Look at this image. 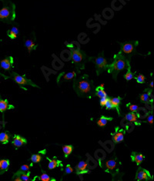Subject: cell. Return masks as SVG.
<instances>
[{"label":"cell","instance_id":"6da1fadb","mask_svg":"<svg viewBox=\"0 0 154 181\" xmlns=\"http://www.w3.org/2000/svg\"><path fill=\"white\" fill-rule=\"evenodd\" d=\"M127 61L128 60H126L125 56L123 55V52H119L118 54L114 56L113 62L110 65H107V71L116 78L119 72L126 69L127 66Z\"/></svg>","mask_w":154,"mask_h":181},{"label":"cell","instance_id":"7a4b0ae2","mask_svg":"<svg viewBox=\"0 0 154 181\" xmlns=\"http://www.w3.org/2000/svg\"><path fill=\"white\" fill-rule=\"evenodd\" d=\"M16 16L15 14V6H5L0 10V19L5 20H13Z\"/></svg>","mask_w":154,"mask_h":181},{"label":"cell","instance_id":"3957f363","mask_svg":"<svg viewBox=\"0 0 154 181\" xmlns=\"http://www.w3.org/2000/svg\"><path fill=\"white\" fill-rule=\"evenodd\" d=\"M91 90V86L90 83L86 79H82L78 82L76 87V91L79 94H87L88 92Z\"/></svg>","mask_w":154,"mask_h":181},{"label":"cell","instance_id":"277c9868","mask_svg":"<svg viewBox=\"0 0 154 181\" xmlns=\"http://www.w3.org/2000/svg\"><path fill=\"white\" fill-rule=\"evenodd\" d=\"M94 63L96 66L97 74H98V75H100V73H102L103 70H106V66L108 64H107L106 59L103 56V53H100L98 57L95 59Z\"/></svg>","mask_w":154,"mask_h":181},{"label":"cell","instance_id":"5b68a950","mask_svg":"<svg viewBox=\"0 0 154 181\" xmlns=\"http://www.w3.org/2000/svg\"><path fill=\"white\" fill-rule=\"evenodd\" d=\"M71 57H72V63H75V64H79V63H82L84 55L78 49H71Z\"/></svg>","mask_w":154,"mask_h":181},{"label":"cell","instance_id":"8992f818","mask_svg":"<svg viewBox=\"0 0 154 181\" xmlns=\"http://www.w3.org/2000/svg\"><path fill=\"white\" fill-rule=\"evenodd\" d=\"M137 42H127L122 44V52L125 54H131L135 50L137 46Z\"/></svg>","mask_w":154,"mask_h":181},{"label":"cell","instance_id":"52a82bcc","mask_svg":"<svg viewBox=\"0 0 154 181\" xmlns=\"http://www.w3.org/2000/svg\"><path fill=\"white\" fill-rule=\"evenodd\" d=\"M151 175L149 173V171L146 170L145 169L143 168H139L137 170V174H136V179L137 180H146V179H151Z\"/></svg>","mask_w":154,"mask_h":181},{"label":"cell","instance_id":"ba28073f","mask_svg":"<svg viewBox=\"0 0 154 181\" xmlns=\"http://www.w3.org/2000/svg\"><path fill=\"white\" fill-rule=\"evenodd\" d=\"M13 79L19 85H26V84H29V85L34 86H35V85H34L33 83H32V82L30 80H28L26 78L23 76H20L17 73H13Z\"/></svg>","mask_w":154,"mask_h":181},{"label":"cell","instance_id":"9c48e42d","mask_svg":"<svg viewBox=\"0 0 154 181\" xmlns=\"http://www.w3.org/2000/svg\"><path fill=\"white\" fill-rule=\"evenodd\" d=\"M124 130L116 128V131L115 132V133L112 134V138L114 143H118L123 141L124 139Z\"/></svg>","mask_w":154,"mask_h":181},{"label":"cell","instance_id":"30bf717a","mask_svg":"<svg viewBox=\"0 0 154 181\" xmlns=\"http://www.w3.org/2000/svg\"><path fill=\"white\" fill-rule=\"evenodd\" d=\"M87 163L82 160L78 164V165L75 167V170H76V173L78 175H81V174L87 173L89 172L87 169Z\"/></svg>","mask_w":154,"mask_h":181},{"label":"cell","instance_id":"8fae6325","mask_svg":"<svg viewBox=\"0 0 154 181\" xmlns=\"http://www.w3.org/2000/svg\"><path fill=\"white\" fill-rule=\"evenodd\" d=\"M12 63H13V59L12 57H7L0 62V66L5 70H9L12 67Z\"/></svg>","mask_w":154,"mask_h":181},{"label":"cell","instance_id":"7c38bea8","mask_svg":"<svg viewBox=\"0 0 154 181\" xmlns=\"http://www.w3.org/2000/svg\"><path fill=\"white\" fill-rule=\"evenodd\" d=\"M26 143V139L22 137L21 136H19V135H15L14 137H13V140H12V144L16 147H20Z\"/></svg>","mask_w":154,"mask_h":181},{"label":"cell","instance_id":"4fadbf2b","mask_svg":"<svg viewBox=\"0 0 154 181\" xmlns=\"http://www.w3.org/2000/svg\"><path fill=\"white\" fill-rule=\"evenodd\" d=\"M144 158H145V157H144L143 154L136 153V152H133L131 155L132 160L137 163V165H140V164L143 162V160H144Z\"/></svg>","mask_w":154,"mask_h":181},{"label":"cell","instance_id":"5bb4252c","mask_svg":"<svg viewBox=\"0 0 154 181\" xmlns=\"http://www.w3.org/2000/svg\"><path fill=\"white\" fill-rule=\"evenodd\" d=\"M122 99L121 97H112L110 98L111 103H112L113 108L116 109L118 114H120V110H119V104H120V100Z\"/></svg>","mask_w":154,"mask_h":181},{"label":"cell","instance_id":"9a60e30c","mask_svg":"<svg viewBox=\"0 0 154 181\" xmlns=\"http://www.w3.org/2000/svg\"><path fill=\"white\" fill-rule=\"evenodd\" d=\"M47 160H49V165H48V168H49V170L55 169V168L58 167L59 166H62L61 161L56 160V159L51 160V159L47 158Z\"/></svg>","mask_w":154,"mask_h":181},{"label":"cell","instance_id":"2e32d148","mask_svg":"<svg viewBox=\"0 0 154 181\" xmlns=\"http://www.w3.org/2000/svg\"><path fill=\"white\" fill-rule=\"evenodd\" d=\"M9 164L10 163L9 160H0V174L7 170Z\"/></svg>","mask_w":154,"mask_h":181},{"label":"cell","instance_id":"e0dca14e","mask_svg":"<svg viewBox=\"0 0 154 181\" xmlns=\"http://www.w3.org/2000/svg\"><path fill=\"white\" fill-rule=\"evenodd\" d=\"M112 120V117H105V116H102V117L99 119L98 121H97V124H98L99 126L103 127L106 125L108 121Z\"/></svg>","mask_w":154,"mask_h":181},{"label":"cell","instance_id":"ac0fdd59","mask_svg":"<svg viewBox=\"0 0 154 181\" xmlns=\"http://www.w3.org/2000/svg\"><path fill=\"white\" fill-rule=\"evenodd\" d=\"M116 164H117L116 160L112 159V160H109L106 162V169H108L109 170H113L116 167Z\"/></svg>","mask_w":154,"mask_h":181},{"label":"cell","instance_id":"d6986e66","mask_svg":"<svg viewBox=\"0 0 154 181\" xmlns=\"http://www.w3.org/2000/svg\"><path fill=\"white\" fill-rule=\"evenodd\" d=\"M9 108H12V107H9L7 99H0V112L3 113Z\"/></svg>","mask_w":154,"mask_h":181},{"label":"cell","instance_id":"ffe728a7","mask_svg":"<svg viewBox=\"0 0 154 181\" xmlns=\"http://www.w3.org/2000/svg\"><path fill=\"white\" fill-rule=\"evenodd\" d=\"M7 34L9 38L14 39L17 37L18 34H19V30H18L17 27H12L10 30L7 32Z\"/></svg>","mask_w":154,"mask_h":181},{"label":"cell","instance_id":"44dd1931","mask_svg":"<svg viewBox=\"0 0 154 181\" xmlns=\"http://www.w3.org/2000/svg\"><path fill=\"white\" fill-rule=\"evenodd\" d=\"M72 149H73V147L71 145H66V146H63V151L64 153V156H65L66 158H67L72 153Z\"/></svg>","mask_w":154,"mask_h":181},{"label":"cell","instance_id":"7402d4cb","mask_svg":"<svg viewBox=\"0 0 154 181\" xmlns=\"http://www.w3.org/2000/svg\"><path fill=\"white\" fill-rule=\"evenodd\" d=\"M96 96H98V97H100V99H101V98L107 97L106 92H105V90H104L103 87V86L97 87V88L96 89Z\"/></svg>","mask_w":154,"mask_h":181},{"label":"cell","instance_id":"603a6c76","mask_svg":"<svg viewBox=\"0 0 154 181\" xmlns=\"http://www.w3.org/2000/svg\"><path fill=\"white\" fill-rule=\"evenodd\" d=\"M127 67H128V70H127V73H126L124 75V78L125 80H126L127 81H130V80H131L133 78V76H134L135 73H131V70H130V63H129V61H127Z\"/></svg>","mask_w":154,"mask_h":181},{"label":"cell","instance_id":"cb8c5ba5","mask_svg":"<svg viewBox=\"0 0 154 181\" xmlns=\"http://www.w3.org/2000/svg\"><path fill=\"white\" fill-rule=\"evenodd\" d=\"M9 135L8 133H0V142L3 144H6L9 143Z\"/></svg>","mask_w":154,"mask_h":181},{"label":"cell","instance_id":"d4e9b609","mask_svg":"<svg viewBox=\"0 0 154 181\" xmlns=\"http://www.w3.org/2000/svg\"><path fill=\"white\" fill-rule=\"evenodd\" d=\"M126 119L128 120V121H130V122H132V123L133 122L137 123V117L133 112L127 113V114L126 115Z\"/></svg>","mask_w":154,"mask_h":181},{"label":"cell","instance_id":"484cf974","mask_svg":"<svg viewBox=\"0 0 154 181\" xmlns=\"http://www.w3.org/2000/svg\"><path fill=\"white\" fill-rule=\"evenodd\" d=\"M25 45H26V47L28 49L29 52H31L32 49H35V47H36V45H35V44L34 43L32 40L30 39H28L26 40V42H25Z\"/></svg>","mask_w":154,"mask_h":181},{"label":"cell","instance_id":"4316f807","mask_svg":"<svg viewBox=\"0 0 154 181\" xmlns=\"http://www.w3.org/2000/svg\"><path fill=\"white\" fill-rule=\"evenodd\" d=\"M151 94V90H149L147 92H144L143 94H142L140 96V100L143 102V103H148L149 99V96Z\"/></svg>","mask_w":154,"mask_h":181},{"label":"cell","instance_id":"83f0119b","mask_svg":"<svg viewBox=\"0 0 154 181\" xmlns=\"http://www.w3.org/2000/svg\"><path fill=\"white\" fill-rule=\"evenodd\" d=\"M42 154H41V153H38V154H33V155H32L30 160H31V161L32 163H38L42 160Z\"/></svg>","mask_w":154,"mask_h":181},{"label":"cell","instance_id":"f1b7e54d","mask_svg":"<svg viewBox=\"0 0 154 181\" xmlns=\"http://www.w3.org/2000/svg\"><path fill=\"white\" fill-rule=\"evenodd\" d=\"M39 179H41V180L42 181H50L52 180V179L50 178V176L48 175L46 173H45L44 171H42V174L40 176H39Z\"/></svg>","mask_w":154,"mask_h":181},{"label":"cell","instance_id":"f546056e","mask_svg":"<svg viewBox=\"0 0 154 181\" xmlns=\"http://www.w3.org/2000/svg\"><path fill=\"white\" fill-rule=\"evenodd\" d=\"M145 76L143 75H142V74H140L137 76H136V80H137V82L138 83H143L145 82Z\"/></svg>","mask_w":154,"mask_h":181},{"label":"cell","instance_id":"4dcf8cb0","mask_svg":"<svg viewBox=\"0 0 154 181\" xmlns=\"http://www.w3.org/2000/svg\"><path fill=\"white\" fill-rule=\"evenodd\" d=\"M74 76H75V72H72V73H69L65 74L64 76H63V78L65 79V80H71V79L73 78Z\"/></svg>","mask_w":154,"mask_h":181},{"label":"cell","instance_id":"1f68e13d","mask_svg":"<svg viewBox=\"0 0 154 181\" xmlns=\"http://www.w3.org/2000/svg\"><path fill=\"white\" fill-rule=\"evenodd\" d=\"M128 106H129V109H130V110L131 112H133V113H137V112L138 111L139 107H138V106H137V105L129 104Z\"/></svg>","mask_w":154,"mask_h":181},{"label":"cell","instance_id":"d6a6232c","mask_svg":"<svg viewBox=\"0 0 154 181\" xmlns=\"http://www.w3.org/2000/svg\"><path fill=\"white\" fill-rule=\"evenodd\" d=\"M105 106H106V110H111V109H113V106H112V103H111L110 98L108 97L106 103V104H105Z\"/></svg>","mask_w":154,"mask_h":181},{"label":"cell","instance_id":"836d02e7","mask_svg":"<svg viewBox=\"0 0 154 181\" xmlns=\"http://www.w3.org/2000/svg\"><path fill=\"white\" fill-rule=\"evenodd\" d=\"M29 166L24 164V165H23L21 167H20V170H19V172H20V173L26 172V171L29 170Z\"/></svg>","mask_w":154,"mask_h":181},{"label":"cell","instance_id":"e575fe53","mask_svg":"<svg viewBox=\"0 0 154 181\" xmlns=\"http://www.w3.org/2000/svg\"><path fill=\"white\" fill-rule=\"evenodd\" d=\"M72 172H73V169H72V167H71L69 164H68V165L66 166V167L65 173H71Z\"/></svg>","mask_w":154,"mask_h":181},{"label":"cell","instance_id":"d590c367","mask_svg":"<svg viewBox=\"0 0 154 181\" xmlns=\"http://www.w3.org/2000/svg\"><path fill=\"white\" fill-rule=\"evenodd\" d=\"M107 99H108L107 97L101 98V99H100V105H101L102 106H105L106 103L107 101Z\"/></svg>","mask_w":154,"mask_h":181},{"label":"cell","instance_id":"8d00e7d4","mask_svg":"<svg viewBox=\"0 0 154 181\" xmlns=\"http://www.w3.org/2000/svg\"><path fill=\"white\" fill-rule=\"evenodd\" d=\"M147 121H148V123H149V124H152V123H153V117H152V115H150L148 117Z\"/></svg>","mask_w":154,"mask_h":181},{"label":"cell","instance_id":"74e56055","mask_svg":"<svg viewBox=\"0 0 154 181\" xmlns=\"http://www.w3.org/2000/svg\"><path fill=\"white\" fill-rule=\"evenodd\" d=\"M18 176V177L16 178V179H15V180H16V181H22V179L20 178V176Z\"/></svg>","mask_w":154,"mask_h":181},{"label":"cell","instance_id":"f35d334b","mask_svg":"<svg viewBox=\"0 0 154 181\" xmlns=\"http://www.w3.org/2000/svg\"><path fill=\"white\" fill-rule=\"evenodd\" d=\"M150 86H151V87H152V86H153V84H152V82L151 83H150Z\"/></svg>","mask_w":154,"mask_h":181}]
</instances>
